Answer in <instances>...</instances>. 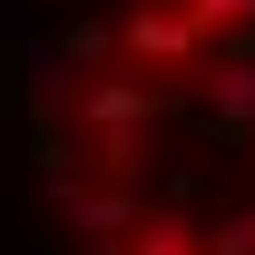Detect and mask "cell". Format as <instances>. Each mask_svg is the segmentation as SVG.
Masks as SVG:
<instances>
[{"instance_id": "obj_1", "label": "cell", "mask_w": 255, "mask_h": 255, "mask_svg": "<svg viewBox=\"0 0 255 255\" xmlns=\"http://www.w3.org/2000/svg\"><path fill=\"white\" fill-rule=\"evenodd\" d=\"M157 108L167 98L147 89V79H98V89H79V128L98 137V167H108V177L137 167V128L157 118Z\"/></svg>"}, {"instance_id": "obj_2", "label": "cell", "mask_w": 255, "mask_h": 255, "mask_svg": "<svg viewBox=\"0 0 255 255\" xmlns=\"http://www.w3.org/2000/svg\"><path fill=\"white\" fill-rule=\"evenodd\" d=\"M118 49L137 69H187L196 49H206V20H187V10H157V0H137L118 20Z\"/></svg>"}, {"instance_id": "obj_3", "label": "cell", "mask_w": 255, "mask_h": 255, "mask_svg": "<svg viewBox=\"0 0 255 255\" xmlns=\"http://www.w3.org/2000/svg\"><path fill=\"white\" fill-rule=\"evenodd\" d=\"M137 216H147V206L128 187H69V226H79V236H128Z\"/></svg>"}, {"instance_id": "obj_4", "label": "cell", "mask_w": 255, "mask_h": 255, "mask_svg": "<svg viewBox=\"0 0 255 255\" xmlns=\"http://www.w3.org/2000/svg\"><path fill=\"white\" fill-rule=\"evenodd\" d=\"M128 255H196V226L187 216H137L128 226Z\"/></svg>"}, {"instance_id": "obj_5", "label": "cell", "mask_w": 255, "mask_h": 255, "mask_svg": "<svg viewBox=\"0 0 255 255\" xmlns=\"http://www.w3.org/2000/svg\"><path fill=\"white\" fill-rule=\"evenodd\" d=\"M206 108H216L226 128H255V69H216V89H206Z\"/></svg>"}, {"instance_id": "obj_6", "label": "cell", "mask_w": 255, "mask_h": 255, "mask_svg": "<svg viewBox=\"0 0 255 255\" xmlns=\"http://www.w3.org/2000/svg\"><path fill=\"white\" fill-rule=\"evenodd\" d=\"M187 20H206V30H226V20H255V0H187Z\"/></svg>"}]
</instances>
